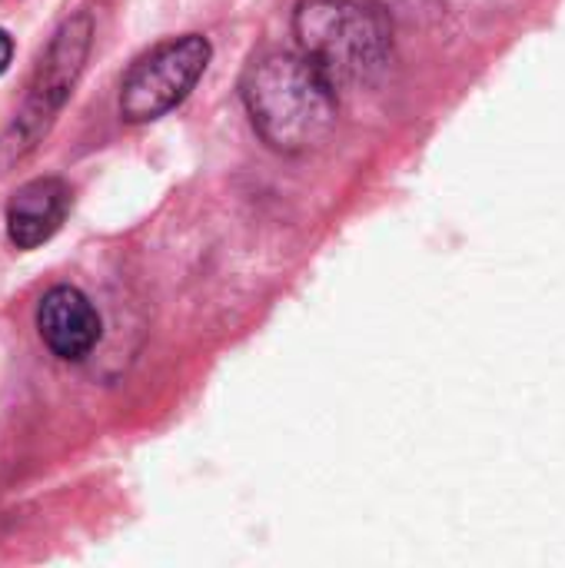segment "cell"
I'll use <instances>...</instances> for the list:
<instances>
[{
	"instance_id": "1",
	"label": "cell",
	"mask_w": 565,
	"mask_h": 568,
	"mask_svg": "<svg viewBox=\"0 0 565 568\" xmlns=\"http://www.w3.org/2000/svg\"><path fill=\"white\" fill-rule=\"evenodd\" d=\"M256 133L280 153L316 150L336 126V87L303 53H266L243 77Z\"/></svg>"
},
{
	"instance_id": "2",
	"label": "cell",
	"mask_w": 565,
	"mask_h": 568,
	"mask_svg": "<svg viewBox=\"0 0 565 568\" xmlns=\"http://www.w3.org/2000/svg\"><path fill=\"white\" fill-rule=\"evenodd\" d=\"M293 27L303 57L313 60L333 87L366 83L390 60V27L360 0H303Z\"/></svg>"
},
{
	"instance_id": "3",
	"label": "cell",
	"mask_w": 565,
	"mask_h": 568,
	"mask_svg": "<svg viewBox=\"0 0 565 568\" xmlns=\"http://www.w3.org/2000/svg\"><path fill=\"white\" fill-rule=\"evenodd\" d=\"M210 63V43L200 33L167 40L140 57L120 90V116L127 123H147L170 113L196 87Z\"/></svg>"
},
{
	"instance_id": "4",
	"label": "cell",
	"mask_w": 565,
	"mask_h": 568,
	"mask_svg": "<svg viewBox=\"0 0 565 568\" xmlns=\"http://www.w3.org/2000/svg\"><path fill=\"white\" fill-rule=\"evenodd\" d=\"M87 47H90V20H87V17L70 20V23L57 33L50 53L43 57V63H40V70H37V83L30 87L27 106H23L17 126H13L17 136H20L17 156H20V150H30V146L37 143V136L47 130V123L53 120V113H57L60 103L67 100L70 87H73V80H77V73H80V67H83Z\"/></svg>"
},
{
	"instance_id": "5",
	"label": "cell",
	"mask_w": 565,
	"mask_h": 568,
	"mask_svg": "<svg viewBox=\"0 0 565 568\" xmlns=\"http://www.w3.org/2000/svg\"><path fill=\"white\" fill-rule=\"evenodd\" d=\"M37 329L53 356L77 363L97 346L100 316L77 286H57L37 306Z\"/></svg>"
},
{
	"instance_id": "6",
	"label": "cell",
	"mask_w": 565,
	"mask_h": 568,
	"mask_svg": "<svg viewBox=\"0 0 565 568\" xmlns=\"http://www.w3.org/2000/svg\"><path fill=\"white\" fill-rule=\"evenodd\" d=\"M70 210V186L57 176H40L23 183L7 203V233L20 250L47 243Z\"/></svg>"
},
{
	"instance_id": "7",
	"label": "cell",
	"mask_w": 565,
	"mask_h": 568,
	"mask_svg": "<svg viewBox=\"0 0 565 568\" xmlns=\"http://www.w3.org/2000/svg\"><path fill=\"white\" fill-rule=\"evenodd\" d=\"M10 57H13V40L7 37V30H0V73L7 70Z\"/></svg>"
}]
</instances>
